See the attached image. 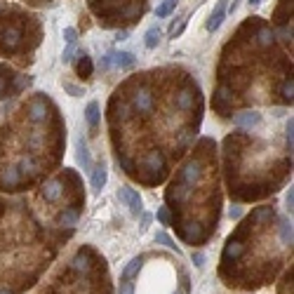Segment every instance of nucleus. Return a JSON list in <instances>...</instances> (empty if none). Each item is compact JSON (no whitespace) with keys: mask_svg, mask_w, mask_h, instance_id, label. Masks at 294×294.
<instances>
[{"mask_svg":"<svg viewBox=\"0 0 294 294\" xmlns=\"http://www.w3.org/2000/svg\"><path fill=\"white\" fill-rule=\"evenodd\" d=\"M118 198L123 200L127 205V210H130V214L132 217H139V214L144 212V203H142V196L134 191V188H130V186H120L118 188Z\"/></svg>","mask_w":294,"mask_h":294,"instance_id":"nucleus-1","label":"nucleus"},{"mask_svg":"<svg viewBox=\"0 0 294 294\" xmlns=\"http://www.w3.org/2000/svg\"><path fill=\"white\" fill-rule=\"evenodd\" d=\"M132 106L137 113H142V116H146V113H151L153 111V94H151V89H137L132 94Z\"/></svg>","mask_w":294,"mask_h":294,"instance_id":"nucleus-2","label":"nucleus"},{"mask_svg":"<svg viewBox=\"0 0 294 294\" xmlns=\"http://www.w3.org/2000/svg\"><path fill=\"white\" fill-rule=\"evenodd\" d=\"M200 177H203V162L193 160V162H188L186 167L181 169V174H179V181H181V184H186V186H191V184H196Z\"/></svg>","mask_w":294,"mask_h":294,"instance_id":"nucleus-3","label":"nucleus"},{"mask_svg":"<svg viewBox=\"0 0 294 294\" xmlns=\"http://www.w3.org/2000/svg\"><path fill=\"white\" fill-rule=\"evenodd\" d=\"M226 2H228V0H219L214 12L210 14V19H207V31H210V33L219 31V26L223 24V19H226Z\"/></svg>","mask_w":294,"mask_h":294,"instance_id":"nucleus-4","label":"nucleus"},{"mask_svg":"<svg viewBox=\"0 0 294 294\" xmlns=\"http://www.w3.org/2000/svg\"><path fill=\"white\" fill-rule=\"evenodd\" d=\"M106 179H108V169H106V165L101 162V165H97V167L92 169V191L94 193H101V188L106 186Z\"/></svg>","mask_w":294,"mask_h":294,"instance_id":"nucleus-5","label":"nucleus"},{"mask_svg":"<svg viewBox=\"0 0 294 294\" xmlns=\"http://www.w3.org/2000/svg\"><path fill=\"white\" fill-rule=\"evenodd\" d=\"M233 123L238 127H254L261 123V113H257V111H242L238 116H233Z\"/></svg>","mask_w":294,"mask_h":294,"instance_id":"nucleus-6","label":"nucleus"},{"mask_svg":"<svg viewBox=\"0 0 294 294\" xmlns=\"http://www.w3.org/2000/svg\"><path fill=\"white\" fill-rule=\"evenodd\" d=\"M78 165L82 169H92V153L87 148V139L85 137H78Z\"/></svg>","mask_w":294,"mask_h":294,"instance_id":"nucleus-7","label":"nucleus"},{"mask_svg":"<svg viewBox=\"0 0 294 294\" xmlns=\"http://www.w3.org/2000/svg\"><path fill=\"white\" fill-rule=\"evenodd\" d=\"M134 54L132 52H111V64H116L118 69H132L134 66Z\"/></svg>","mask_w":294,"mask_h":294,"instance_id":"nucleus-8","label":"nucleus"},{"mask_svg":"<svg viewBox=\"0 0 294 294\" xmlns=\"http://www.w3.org/2000/svg\"><path fill=\"white\" fill-rule=\"evenodd\" d=\"M59 196H62V184L57 181V179H52V181H47L43 188V198L47 200V203H57L59 200Z\"/></svg>","mask_w":294,"mask_h":294,"instance_id":"nucleus-9","label":"nucleus"},{"mask_svg":"<svg viewBox=\"0 0 294 294\" xmlns=\"http://www.w3.org/2000/svg\"><path fill=\"white\" fill-rule=\"evenodd\" d=\"M78 57H80V59H78V66H75V69H78V75H80L82 80H87V78H92V71H94L92 59H89L85 52H80Z\"/></svg>","mask_w":294,"mask_h":294,"instance_id":"nucleus-10","label":"nucleus"},{"mask_svg":"<svg viewBox=\"0 0 294 294\" xmlns=\"http://www.w3.org/2000/svg\"><path fill=\"white\" fill-rule=\"evenodd\" d=\"M85 118H87L89 130L94 132V130L99 127V104L97 101H89L87 104V108H85Z\"/></svg>","mask_w":294,"mask_h":294,"instance_id":"nucleus-11","label":"nucleus"},{"mask_svg":"<svg viewBox=\"0 0 294 294\" xmlns=\"http://www.w3.org/2000/svg\"><path fill=\"white\" fill-rule=\"evenodd\" d=\"M146 167L153 169V172H162L165 169V158H162L160 151H151L146 155Z\"/></svg>","mask_w":294,"mask_h":294,"instance_id":"nucleus-12","label":"nucleus"},{"mask_svg":"<svg viewBox=\"0 0 294 294\" xmlns=\"http://www.w3.org/2000/svg\"><path fill=\"white\" fill-rule=\"evenodd\" d=\"M193 99H196V94L191 89H181L177 94V108L179 111H188V108L193 106Z\"/></svg>","mask_w":294,"mask_h":294,"instance_id":"nucleus-13","label":"nucleus"},{"mask_svg":"<svg viewBox=\"0 0 294 294\" xmlns=\"http://www.w3.org/2000/svg\"><path fill=\"white\" fill-rule=\"evenodd\" d=\"M158 43H160V26L155 24V26H151L148 31H146V36H144V45H146L148 50H153V47H158Z\"/></svg>","mask_w":294,"mask_h":294,"instance_id":"nucleus-14","label":"nucleus"},{"mask_svg":"<svg viewBox=\"0 0 294 294\" xmlns=\"http://www.w3.org/2000/svg\"><path fill=\"white\" fill-rule=\"evenodd\" d=\"M142 264H144V257H134L132 261L123 268V278H125V280H132V278L142 271Z\"/></svg>","mask_w":294,"mask_h":294,"instance_id":"nucleus-15","label":"nucleus"},{"mask_svg":"<svg viewBox=\"0 0 294 294\" xmlns=\"http://www.w3.org/2000/svg\"><path fill=\"white\" fill-rule=\"evenodd\" d=\"M45 116H47V111H45L43 101H33V104L28 106V118H31L33 123H40V120H45Z\"/></svg>","mask_w":294,"mask_h":294,"instance_id":"nucleus-16","label":"nucleus"},{"mask_svg":"<svg viewBox=\"0 0 294 294\" xmlns=\"http://www.w3.org/2000/svg\"><path fill=\"white\" fill-rule=\"evenodd\" d=\"M78 217H80L78 210H64V212L59 214V223H62V226H75V223H78Z\"/></svg>","mask_w":294,"mask_h":294,"instance_id":"nucleus-17","label":"nucleus"},{"mask_svg":"<svg viewBox=\"0 0 294 294\" xmlns=\"http://www.w3.org/2000/svg\"><path fill=\"white\" fill-rule=\"evenodd\" d=\"M226 104H228V92H226V89H219V92L214 94V108L221 111V113H226V111H228Z\"/></svg>","mask_w":294,"mask_h":294,"instance_id":"nucleus-18","label":"nucleus"},{"mask_svg":"<svg viewBox=\"0 0 294 294\" xmlns=\"http://www.w3.org/2000/svg\"><path fill=\"white\" fill-rule=\"evenodd\" d=\"M280 240L285 245H292V223H290V219L280 221Z\"/></svg>","mask_w":294,"mask_h":294,"instance_id":"nucleus-19","label":"nucleus"},{"mask_svg":"<svg viewBox=\"0 0 294 294\" xmlns=\"http://www.w3.org/2000/svg\"><path fill=\"white\" fill-rule=\"evenodd\" d=\"M174 7H177V0H165V2H160V5H158L155 14H158V19H165Z\"/></svg>","mask_w":294,"mask_h":294,"instance_id":"nucleus-20","label":"nucleus"},{"mask_svg":"<svg viewBox=\"0 0 294 294\" xmlns=\"http://www.w3.org/2000/svg\"><path fill=\"white\" fill-rule=\"evenodd\" d=\"M242 250H245V247H242L240 242H231V245H228V247H226V252H223V259H226V261H228V259H235V257H240L242 254Z\"/></svg>","mask_w":294,"mask_h":294,"instance_id":"nucleus-21","label":"nucleus"},{"mask_svg":"<svg viewBox=\"0 0 294 294\" xmlns=\"http://www.w3.org/2000/svg\"><path fill=\"white\" fill-rule=\"evenodd\" d=\"M155 242H160V245H165V247H169V250H174V252H181L177 245H174V240L169 238L167 233H155Z\"/></svg>","mask_w":294,"mask_h":294,"instance_id":"nucleus-22","label":"nucleus"},{"mask_svg":"<svg viewBox=\"0 0 294 294\" xmlns=\"http://www.w3.org/2000/svg\"><path fill=\"white\" fill-rule=\"evenodd\" d=\"M64 38H66V45H75L78 43V31H75L73 26L64 28Z\"/></svg>","mask_w":294,"mask_h":294,"instance_id":"nucleus-23","label":"nucleus"},{"mask_svg":"<svg viewBox=\"0 0 294 294\" xmlns=\"http://www.w3.org/2000/svg\"><path fill=\"white\" fill-rule=\"evenodd\" d=\"M283 97H285V101H292V92H294V85H292V78H287L285 82H283Z\"/></svg>","mask_w":294,"mask_h":294,"instance_id":"nucleus-24","label":"nucleus"},{"mask_svg":"<svg viewBox=\"0 0 294 294\" xmlns=\"http://www.w3.org/2000/svg\"><path fill=\"white\" fill-rule=\"evenodd\" d=\"M118 294H134L132 280H125V278H120V290H118Z\"/></svg>","mask_w":294,"mask_h":294,"instance_id":"nucleus-25","label":"nucleus"},{"mask_svg":"<svg viewBox=\"0 0 294 294\" xmlns=\"http://www.w3.org/2000/svg\"><path fill=\"white\" fill-rule=\"evenodd\" d=\"M259 43H261V45H271V43H273V33H271L268 28H261V31H259Z\"/></svg>","mask_w":294,"mask_h":294,"instance_id":"nucleus-26","label":"nucleus"},{"mask_svg":"<svg viewBox=\"0 0 294 294\" xmlns=\"http://www.w3.org/2000/svg\"><path fill=\"white\" fill-rule=\"evenodd\" d=\"M73 54H75V45H66V50L62 54V62L64 64H71L73 62Z\"/></svg>","mask_w":294,"mask_h":294,"instance_id":"nucleus-27","label":"nucleus"},{"mask_svg":"<svg viewBox=\"0 0 294 294\" xmlns=\"http://www.w3.org/2000/svg\"><path fill=\"white\" fill-rule=\"evenodd\" d=\"M155 217H158V221H160L162 226H169V214L165 207H158V214H155Z\"/></svg>","mask_w":294,"mask_h":294,"instance_id":"nucleus-28","label":"nucleus"},{"mask_svg":"<svg viewBox=\"0 0 294 294\" xmlns=\"http://www.w3.org/2000/svg\"><path fill=\"white\" fill-rule=\"evenodd\" d=\"M191 259H193L196 268H203V266H205V254H203V252H193V254H191Z\"/></svg>","mask_w":294,"mask_h":294,"instance_id":"nucleus-29","label":"nucleus"},{"mask_svg":"<svg viewBox=\"0 0 294 294\" xmlns=\"http://www.w3.org/2000/svg\"><path fill=\"white\" fill-rule=\"evenodd\" d=\"M64 89H66L71 97H80V94H82V89L75 87V85H71V82H64Z\"/></svg>","mask_w":294,"mask_h":294,"instance_id":"nucleus-30","label":"nucleus"},{"mask_svg":"<svg viewBox=\"0 0 294 294\" xmlns=\"http://www.w3.org/2000/svg\"><path fill=\"white\" fill-rule=\"evenodd\" d=\"M7 169H9V167H7ZM5 181H7V186H14V184L19 181V174L14 172V169H9L7 174H5Z\"/></svg>","mask_w":294,"mask_h":294,"instance_id":"nucleus-31","label":"nucleus"},{"mask_svg":"<svg viewBox=\"0 0 294 294\" xmlns=\"http://www.w3.org/2000/svg\"><path fill=\"white\" fill-rule=\"evenodd\" d=\"M73 268L75 271H87V259H82V257H75V261H73Z\"/></svg>","mask_w":294,"mask_h":294,"instance_id":"nucleus-32","label":"nucleus"},{"mask_svg":"<svg viewBox=\"0 0 294 294\" xmlns=\"http://www.w3.org/2000/svg\"><path fill=\"white\" fill-rule=\"evenodd\" d=\"M118 116H120V120H127V118H130V106H127V104H120V106H118Z\"/></svg>","mask_w":294,"mask_h":294,"instance_id":"nucleus-33","label":"nucleus"},{"mask_svg":"<svg viewBox=\"0 0 294 294\" xmlns=\"http://www.w3.org/2000/svg\"><path fill=\"white\" fill-rule=\"evenodd\" d=\"M287 148L292 151V120L287 123Z\"/></svg>","mask_w":294,"mask_h":294,"instance_id":"nucleus-34","label":"nucleus"},{"mask_svg":"<svg viewBox=\"0 0 294 294\" xmlns=\"http://www.w3.org/2000/svg\"><path fill=\"white\" fill-rule=\"evenodd\" d=\"M21 172H33V162H31V160H21Z\"/></svg>","mask_w":294,"mask_h":294,"instance_id":"nucleus-35","label":"nucleus"},{"mask_svg":"<svg viewBox=\"0 0 294 294\" xmlns=\"http://www.w3.org/2000/svg\"><path fill=\"white\" fill-rule=\"evenodd\" d=\"M127 36H130V31H118L116 40H118V43H123V40H127Z\"/></svg>","mask_w":294,"mask_h":294,"instance_id":"nucleus-36","label":"nucleus"},{"mask_svg":"<svg viewBox=\"0 0 294 294\" xmlns=\"http://www.w3.org/2000/svg\"><path fill=\"white\" fill-rule=\"evenodd\" d=\"M228 214H231V219H240L242 210H240V207H231V212H228Z\"/></svg>","mask_w":294,"mask_h":294,"instance_id":"nucleus-37","label":"nucleus"},{"mask_svg":"<svg viewBox=\"0 0 294 294\" xmlns=\"http://www.w3.org/2000/svg\"><path fill=\"white\" fill-rule=\"evenodd\" d=\"M101 66H104V69H111V52H108L106 57L101 59Z\"/></svg>","mask_w":294,"mask_h":294,"instance_id":"nucleus-38","label":"nucleus"},{"mask_svg":"<svg viewBox=\"0 0 294 294\" xmlns=\"http://www.w3.org/2000/svg\"><path fill=\"white\" fill-rule=\"evenodd\" d=\"M148 221H151V214H144V219H142V231H146Z\"/></svg>","mask_w":294,"mask_h":294,"instance_id":"nucleus-39","label":"nucleus"},{"mask_svg":"<svg viewBox=\"0 0 294 294\" xmlns=\"http://www.w3.org/2000/svg\"><path fill=\"white\" fill-rule=\"evenodd\" d=\"M238 5H240V2H238V0H233V2H231V7H226V14H228V12L233 14V12L238 9Z\"/></svg>","mask_w":294,"mask_h":294,"instance_id":"nucleus-40","label":"nucleus"},{"mask_svg":"<svg viewBox=\"0 0 294 294\" xmlns=\"http://www.w3.org/2000/svg\"><path fill=\"white\" fill-rule=\"evenodd\" d=\"M287 210H290V212H292V188H290V193H287Z\"/></svg>","mask_w":294,"mask_h":294,"instance_id":"nucleus-41","label":"nucleus"},{"mask_svg":"<svg viewBox=\"0 0 294 294\" xmlns=\"http://www.w3.org/2000/svg\"><path fill=\"white\" fill-rule=\"evenodd\" d=\"M247 2H250V7H257V5L261 2V0H247Z\"/></svg>","mask_w":294,"mask_h":294,"instance_id":"nucleus-42","label":"nucleus"},{"mask_svg":"<svg viewBox=\"0 0 294 294\" xmlns=\"http://www.w3.org/2000/svg\"><path fill=\"white\" fill-rule=\"evenodd\" d=\"M0 294H12V292L9 290H0Z\"/></svg>","mask_w":294,"mask_h":294,"instance_id":"nucleus-43","label":"nucleus"}]
</instances>
